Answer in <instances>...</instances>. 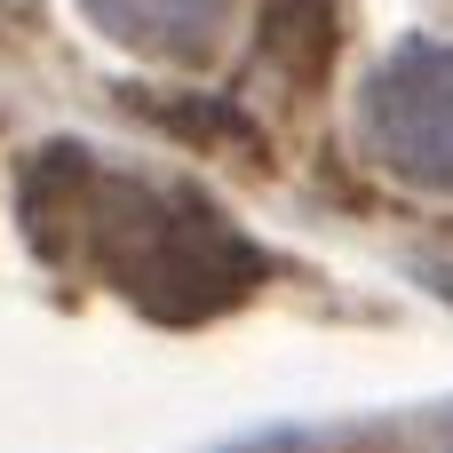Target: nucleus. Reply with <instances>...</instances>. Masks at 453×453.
Instances as JSON below:
<instances>
[{
  "mask_svg": "<svg viewBox=\"0 0 453 453\" xmlns=\"http://www.w3.org/2000/svg\"><path fill=\"white\" fill-rule=\"evenodd\" d=\"M111 32H135V40H183V24L215 16V0H88Z\"/></svg>",
  "mask_w": 453,
  "mask_h": 453,
  "instance_id": "3",
  "label": "nucleus"
},
{
  "mask_svg": "<svg viewBox=\"0 0 453 453\" xmlns=\"http://www.w3.org/2000/svg\"><path fill=\"white\" fill-rule=\"evenodd\" d=\"M48 175H56V207H64V247L72 255H88L111 287H127L135 303H151V311H207V303H223L231 287H239V271H247V255L215 231V223H199V215H183L191 199H151L143 183H119V175H104V167H88L80 151H56V159H40Z\"/></svg>",
  "mask_w": 453,
  "mask_h": 453,
  "instance_id": "1",
  "label": "nucleus"
},
{
  "mask_svg": "<svg viewBox=\"0 0 453 453\" xmlns=\"http://www.w3.org/2000/svg\"><path fill=\"white\" fill-rule=\"evenodd\" d=\"M366 127L390 135V151L430 175V183H453V56L438 64H398L390 88L366 104Z\"/></svg>",
  "mask_w": 453,
  "mask_h": 453,
  "instance_id": "2",
  "label": "nucleus"
}]
</instances>
